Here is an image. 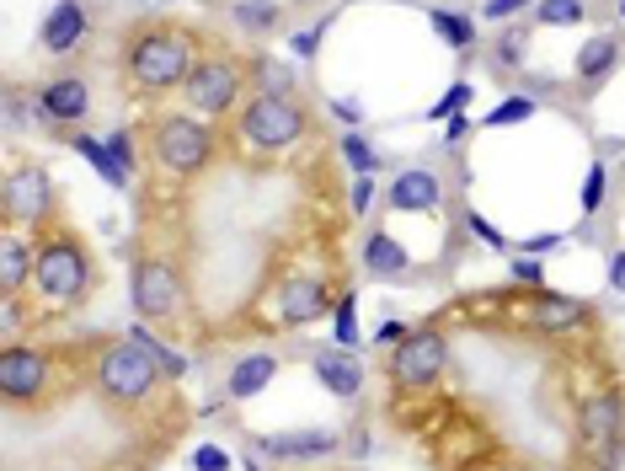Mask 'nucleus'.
Returning a JSON list of instances; mask_svg holds the SVG:
<instances>
[{"mask_svg":"<svg viewBox=\"0 0 625 471\" xmlns=\"http://www.w3.org/2000/svg\"><path fill=\"white\" fill-rule=\"evenodd\" d=\"M193 64L198 60L187 54V43H182L177 32H145V38H134V49H129V75H134L145 92L187 86Z\"/></svg>","mask_w":625,"mask_h":471,"instance_id":"1","label":"nucleus"},{"mask_svg":"<svg viewBox=\"0 0 625 471\" xmlns=\"http://www.w3.org/2000/svg\"><path fill=\"white\" fill-rule=\"evenodd\" d=\"M96 386L113 402H145L150 386H155V359L134 338H119L96 354Z\"/></svg>","mask_w":625,"mask_h":471,"instance_id":"2","label":"nucleus"},{"mask_svg":"<svg viewBox=\"0 0 625 471\" xmlns=\"http://www.w3.org/2000/svg\"><path fill=\"white\" fill-rule=\"evenodd\" d=\"M240 134L246 145L257 151H284L305 134V113H299L295 96H278V92H257L246 107H240Z\"/></svg>","mask_w":625,"mask_h":471,"instance_id":"3","label":"nucleus"},{"mask_svg":"<svg viewBox=\"0 0 625 471\" xmlns=\"http://www.w3.org/2000/svg\"><path fill=\"white\" fill-rule=\"evenodd\" d=\"M32 279H38V289L49 300H75L91 279V263H86V252H81V242H70V231H54L38 247V257H32Z\"/></svg>","mask_w":625,"mask_h":471,"instance_id":"4","label":"nucleus"},{"mask_svg":"<svg viewBox=\"0 0 625 471\" xmlns=\"http://www.w3.org/2000/svg\"><path fill=\"white\" fill-rule=\"evenodd\" d=\"M150 140H155V161L166 172H182V177L204 172L208 156H214V134L198 119H155Z\"/></svg>","mask_w":625,"mask_h":471,"instance_id":"5","label":"nucleus"},{"mask_svg":"<svg viewBox=\"0 0 625 471\" xmlns=\"http://www.w3.org/2000/svg\"><path fill=\"white\" fill-rule=\"evenodd\" d=\"M444 365H449L444 332H433V327H417V332H407V338H401V348H396V359H390V376H396V386H407V391H422V386H433V380L444 376Z\"/></svg>","mask_w":625,"mask_h":471,"instance_id":"6","label":"nucleus"},{"mask_svg":"<svg viewBox=\"0 0 625 471\" xmlns=\"http://www.w3.org/2000/svg\"><path fill=\"white\" fill-rule=\"evenodd\" d=\"M236 86H240V75H236V64H225V60H198L193 64V75H187V107H198V113H225L230 102H236Z\"/></svg>","mask_w":625,"mask_h":471,"instance_id":"7","label":"nucleus"},{"mask_svg":"<svg viewBox=\"0 0 625 471\" xmlns=\"http://www.w3.org/2000/svg\"><path fill=\"white\" fill-rule=\"evenodd\" d=\"M177 306H182L177 268H166V263H134V311L150 316V321H166Z\"/></svg>","mask_w":625,"mask_h":471,"instance_id":"8","label":"nucleus"},{"mask_svg":"<svg viewBox=\"0 0 625 471\" xmlns=\"http://www.w3.org/2000/svg\"><path fill=\"white\" fill-rule=\"evenodd\" d=\"M49 380V359L38 348H6L0 354V391L6 402H32Z\"/></svg>","mask_w":625,"mask_h":471,"instance_id":"9","label":"nucleus"},{"mask_svg":"<svg viewBox=\"0 0 625 471\" xmlns=\"http://www.w3.org/2000/svg\"><path fill=\"white\" fill-rule=\"evenodd\" d=\"M6 215L11 221H43L49 215V177L38 166H17L6 183Z\"/></svg>","mask_w":625,"mask_h":471,"instance_id":"10","label":"nucleus"},{"mask_svg":"<svg viewBox=\"0 0 625 471\" xmlns=\"http://www.w3.org/2000/svg\"><path fill=\"white\" fill-rule=\"evenodd\" d=\"M38 107H43V119H54V124H81L91 107V92L75 75H60V81H49V86L38 92Z\"/></svg>","mask_w":625,"mask_h":471,"instance_id":"11","label":"nucleus"},{"mask_svg":"<svg viewBox=\"0 0 625 471\" xmlns=\"http://www.w3.org/2000/svg\"><path fill=\"white\" fill-rule=\"evenodd\" d=\"M310 365H316V380L327 391H337V397H358L363 391V365H358L348 348H321Z\"/></svg>","mask_w":625,"mask_h":471,"instance_id":"12","label":"nucleus"},{"mask_svg":"<svg viewBox=\"0 0 625 471\" xmlns=\"http://www.w3.org/2000/svg\"><path fill=\"white\" fill-rule=\"evenodd\" d=\"M43 49L49 54H64V49H75L81 38H86V6L81 0H60L54 11H49V22H43Z\"/></svg>","mask_w":625,"mask_h":471,"instance_id":"13","label":"nucleus"},{"mask_svg":"<svg viewBox=\"0 0 625 471\" xmlns=\"http://www.w3.org/2000/svg\"><path fill=\"white\" fill-rule=\"evenodd\" d=\"M263 450L284 455V461H316V455L342 450V440H337L331 429H299V434H268V440H263Z\"/></svg>","mask_w":625,"mask_h":471,"instance_id":"14","label":"nucleus"},{"mask_svg":"<svg viewBox=\"0 0 625 471\" xmlns=\"http://www.w3.org/2000/svg\"><path fill=\"white\" fill-rule=\"evenodd\" d=\"M621 423H625L621 397L604 391V397H594V402L583 408V440L594 444V450H609V444L621 440Z\"/></svg>","mask_w":625,"mask_h":471,"instance_id":"15","label":"nucleus"},{"mask_svg":"<svg viewBox=\"0 0 625 471\" xmlns=\"http://www.w3.org/2000/svg\"><path fill=\"white\" fill-rule=\"evenodd\" d=\"M321 311H327V289H321V279L295 274V279L284 284V321H289V327H305V321H316Z\"/></svg>","mask_w":625,"mask_h":471,"instance_id":"16","label":"nucleus"},{"mask_svg":"<svg viewBox=\"0 0 625 471\" xmlns=\"http://www.w3.org/2000/svg\"><path fill=\"white\" fill-rule=\"evenodd\" d=\"M390 209L412 215V209H439V177L433 172H401L390 183Z\"/></svg>","mask_w":625,"mask_h":471,"instance_id":"17","label":"nucleus"},{"mask_svg":"<svg viewBox=\"0 0 625 471\" xmlns=\"http://www.w3.org/2000/svg\"><path fill=\"white\" fill-rule=\"evenodd\" d=\"M273 376H278V359H273V354H246L236 370H230V397L246 402V397H257Z\"/></svg>","mask_w":625,"mask_h":471,"instance_id":"18","label":"nucleus"},{"mask_svg":"<svg viewBox=\"0 0 625 471\" xmlns=\"http://www.w3.org/2000/svg\"><path fill=\"white\" fill-rule=\"evenodd\" d=\"M535 321L545 332H572L577 321H588V306H583V300H566V295H540Z\"/></svg>","mask_w":625,"mask_h":471,"instance_id":"19","label":"nucleus"},{"mask_svg":"<svg viewBox=\"0 0 625 471\" xmlns=\"http://www.w3.org/2000/svg\"><path fill=\"white\" fill-rule=\"evenodd\" d=\"M363 257H369V268H375V274H407V268H412L407 247H401L396 236H386V231H380V236H369Z\"/></svg>","mask_w":625,"mask_h":471,"instance_id":"20","label":"nucleus"},{"mask_svg":"<svg viewBox=\"0 0 625 471\" xmlns=\"http://www.w3.org/2000/svg\"><path fill=\"white\" fill-rule=\"evenodd\" d=\"M28 268H32L28 247H22L17 236H6V242H0V284H6V295H17V289L28 284Z\"/></svg>","mask_w":625,"mask_h":471,"instance_id":"21","label":"nucleus"},{"mask_svg":"<svg viewBox=\"0 0 625 471\" xmlns=\"http://www.w3.org/2000/svg\"><path fill=\"white\" fill-rule=\"evenodd\" d=\"M75 151H81V156H86L91 166H96V172L113 183V188H123V183H129V166H123V161L113 156L107 145H96V140H86V134H81V140H75Z\"/></svg>","mask_w":625,"mask_h":471,"instance_id":"22","label":"nucleus"},{"mask_svg":"<svg viewBox=\"0 0 625 471\" xmlns=\"http://www.w3.org/2000/svg\"><path fill=\"white\" fill-rule=\"evenodd\" d=\"M615 54H621V43L604 32V38H594L583 54H577V70H583V81H594V75H604L609 64H615Z\"/></svg>","mask_w":625,"mask_h":471,"instance_id":"23","label":"nucleus"},{"mask_svg":"<svg viewBox=\"0 0 625 471\" xmlns=\"http://www.w3.org/2000/svg\"><path fill=\"white\" fill-rule=\"evenodd\" d=\"M129 338H134V344L145 348L150 359H155V370H166V376H182V370H187V365H182V354H177V348H166V344H155V338H150L145 327H134V332H129Z\"/></svg>","mask_w":625,"mask_h":471,"instance_id":"24","label":"nucleus"},{"mask_svg":"<svg viewBox=\"0 0 625 471\" xmlns=\"http://www.w3.org/2000/svg\"><path fill=\"white\" fill-rule=\"evenodd\" d=\"M433 32H439L444 43H454V49H471V43H477V28H471L465 17H454V11H433Z\"/></svg>","mask_w":625,"mask_h":471,"instance_id":"25","label":"nucleus"},{"mask_svg":"<svg viewBox=\"0 0 625 471\" xmlns=\"http://www.w3.org/2000/svg\"><path fill=\"white\" fill-rule=\"evenodd\" d=\"M535 17L551 28H572V22H583V0H540Z\"/></svg>","mask_w":625,"mask_h":471,"instance_id":"26","label":"nucleus"},{"mask_svg":"<svg viewBox=\"0 0 625 471\" xmlns=\"http://www.w3.org/2000/svg\"><path fill=\"white\" fill-rule=\"evenodd\" d=\"M535 113V96H508L498 113H486V129H503V124H524Z\"/></svg>","mask_w":625,"mask_h":471,"instance_id":"27","label":"nucleus"},{"mask_svg":"<svg viewBox=\"0 0 625 471\" xmlns=\"http://www.w3.org/2000/svg\"><path fill=\"white\" fill-rule=\"evenodd\" d=\"M236 17L246 22V28H268L273 17H278V6H268V0H240Z\"/></svg>","mask_w":625,"mask_h":471,"instance_id":"28","label":"nucleus"},{"mask_svg":"<svg viewBox=\"0 0 625 471\" xmlns=\"http://www.w3.org/2000/svg\"><path fill=\"white\" fill-rule=\"evenodd\" d=\"M342 156H348V166H354L358 177H369V166H375V151H369V145H363L358 134H348V140H342Z\"/></svg>","mask_w":625,"mask_h":471,"instance_id":"29","label":"nucleus"},{"mask_svg":"<svg viewBox=\"0 0 625 471\" xmlns=\"http://www.w3.org/2000/svg\"><path fill=\"white\" fill-rule=\"evenodd\" d=\"M354 311H358V300H354V295H342V306H337V344H342V348H354V338H358Z\"/></svg>","mask_w":625,"mask_h":471,"instance_id":"30","label":"nucleus"},{"mask_svg":"<svg viewBox=\"0 0 625 471\" xmlns=\"http://www.w3.org/2000/svg\"><path fill=\"white\" fill-rule=\"evenodd\" d=\"M598 204H604V166H588V177H583V209H588V215H594Z\"/></svg>","mask_w":625,"mask_h":471,"instance_id":"31","label":"nucleus"},{"mask_svg":"<svg viewBox=\"0 0 625 471\" xmlns=\"http://www.w3.org/2000/svg\"><path fill=\"white\" fill-rule=\"evenodd\" d=\"M465 102H471V86H449V92L439 96V107H428V113H433V119H454Z\"/></svg>","mask_w":625,"mask_h":471,"instance_id":"32","label":"nucleus"},{"mask_svg":"<svg viewBox=\"0 0 625 471\" xmlns=\"http://www.w3.org/2000/svg\"><path fill=\"white\" fill-rule=\"evenodd\" d=\"M193 467H198V471H230V455H225V450H214V444H204V450L193 455Z\"/></svg>","mask_w":625,"mask_h":471,"instance_id":"33","label":"nucleus"},{"mask_svg":"<svg viewBox=\"0 0 625 471\" xmlns=\"http://www.w3.org/2000/svg\"><path fill=\"white\" fill-rule=\"evenodd\" d=\"M465 221H471V231H477V236H481V242H486V247L508 252V242H503V236H498V231H492V225H486V221H481V215H465Z\"/></svg>","mask_w":625,"mask_h":471,"instance_id":"34","label":"nucleus"},{"mask_svg":"<svg viewBox=\"0 0 625 471\" xmlns=\"http://www.w3.org/2000/svg\"><path fill=\"white\" fill-rule=\"evenodd\" d=\"M107 151H113V156H119L123 166H134V140H129L123 129H119V134H113V140H107Z\"/></svg>","mask_w":625,"mask_h":471,"instance_id":"35","label":"nucleus"},{"mask_svg":"<svg viewBox=\"0 0 625 471\" xmlns=\"http://www.w3.org/2000/svg\"><path fill=\"white\" fill-rule=\"evenodd\" d=\"M519 6H530V0H486V17L498 22V17H513Z\"/></svg>","mask_w":625,"mask_h":471,"instance_id":"36","label":"nucleus"},{"mask_svg":"<svg viewBox=\"0 0 625 471\" xmlns=\"http://www.w3.org/2000/svg\"><path fill=\"white\" fill-rule=\"evenodd\" d=\"M369 198H375V183H369V177H358V183H354V209H369Z\"/></svg>","mask_w":625,"mask_h":471,"instance_id":"37","label":"nucleus"},{"mask_svg":"<svg viewBox=\"0 0 625 471\" xmlns=\"http://www.w3.org/2000/svg\"><path fill=\"white\" fill-rule=\"evenodd\" d=\"M513 279H524V284H540V268L524 257V263H513Z\"/></svg>","mask_w":625,"mask_h":471,"instance_id":"38","label":"nucleus"},{"mask_svg":"<svg viewBox=\"0 0 625 471\" xmlns=\"http://www.w3.org/2000/svg\"><path fill=\"white\" fill-rule=\"evenodd\" d=\"M375 338H386V344H401V338H407V327H401V321H386V327H380Z\"/></svg>","mask_w":625,"mask_h":471,"instance_id":"39","label":"nucleus"},{"mask_svg":"<svg viewBox=\"0 0 625 471\" xmlns=\"http://www.w3.org/2000/svg\"><path fill=\"white\" fill-rule=\"evenodd\" d=\"M609 284H615V289H625V252L615 257V263H609Z\"/></svg>","mask_w":625,"mask_h":471,"instance_id":"40","label":"nucleus"},{"mask_svg":"<svg viewBox=\"0 0 625 471\" xmlns=\"http://www.w3.org/2000/svg\"><path fill=\"white\" fill-rule=\"evenodd\" d=\"M316 38H321L316 28H310V32H299V38H295V49H299V54H310V49H316Z\"/></svg>","mask_w":625,"mask_h":471,"instance_id":"41","label":"nucleus"},{"mask_svg":"<svg viewBox=\"0 0 625 471\" xmlns=\"http://www.w3.org/2000/svg\"><path fill=\"white\" fill-rule=\"evenodd\" d=\"M545 247H556V236H530L524 242V252H545Z\"/></svg>","mask_w":625,"mask_h":471,"instance_id":"42","label":"nucleus"},{"mask_svg":"<svg viewBox=\"0 0 625 471\" xmlns=\"http://www.w3.org/2000/svg\"><path fill=\"white\" fill-rule=\"evenodd\" d=\"M621 11H625V0H621Z\"/></svg>","mask_w":625,"mask_h":471,"instance_id":"43","label":"nucleus"}]
</instances>
